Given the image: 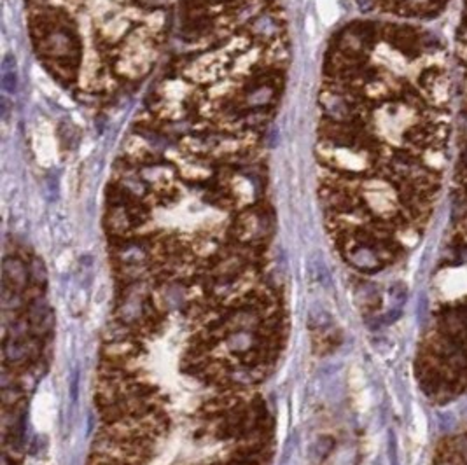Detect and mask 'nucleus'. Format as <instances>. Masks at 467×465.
<instances>
[{
	"instance_id": "1",
	"label": "nucleus",
	"mask_w": 467,
	"mask_h": 465,
	"mask_svg": "<svg viewBox=\"0 0 467 465\" xmlns=\"http://www.w3.org/2000/svg\"><path fill=\"white\" fill-rule=\"evenodd\" d=\"M34 39L41 56L47 65H65L77 69L81 60V42L76 28L65 19L63 13H44L34 21Z\"/></svg>"
},
{
	"instance_id": "4",
	"label": "nucleus",
	"mask_w": 467,
	"mask_h": 465,
	"mask_svg": "<svg viewBox=\"0 0 467 465\" xmlns=\"http://www.w3.org/2000/svg\"><path fill=\"white\" fill-rule=\"evenodd\" d=\"M280 31H282L280 19L273 13H263L252 18L248 23V37L256 42H261V44L276 41Z\"/></svg>"
},
{
	"instance_id": "5",
	"label": "nucleus",
	"mask_w": 467,
	"mask_h": 465,
	"mask_svg": "<svg viewBox=\"0 0 467 465\" xmlns=\"http://www.w3.org/2000/svg\"><path fill=\"white\" fill-rule=\"evenodd\" d=\"M2 88L6 93L14 94L18 89V74H16V61L11 54H7L2 61Z\"/></svg>"
},
{
	"instance_id": "7",
	"label": "nucleus",
	"mask_w": 467,
	"mask_h": 465,
	"mask_svg": "<svg viewBox=\"0 0 467 465\" xmlns=\"http://www.w3.org/2000/svg\"><path fill=\"white\" fill-rule=\"evenodd\" d=\"M117 2H122V0H117Z\"/></svg>"
},
{
	"instance_id": "2",
	"label": "nucleus",
	"mask_w": 467,
	"mask_h": 465,
	"mask_svg": "<svg viewBox=\"0 0 467 465\" xmlns=\"http://www.w3.org/2000/svg\"><path fill=\"white\" fill-rule=\"evenodd\" d=\"M273 233V212L264 202L241 208L228 224V238L241 245L266 250Z\"/></svg>"
},
{
	"instance_id": "6",
	"label": "nucleus",
	"mask_w": 467,
	"mask_h": 465,
	"mask_svg": "<svg viewBox=\"0 0 467 465\" xmlns=\"http://www.w3.org/2000/svg\"><path fill=\"white\" fill-rule=\"evenodd\" d=\"M166 4V0H137V6L144 11H158L160 7H163Z\"/></svg>"
},
{
	"instance_id": "3",
	"label": "nucleus",
	"mask_w": 467,
	"mask_h": 465,
	"mask_svg": "<svg viewBox=\"0 0 467 465\" xmlns=\"http://www.w3.org/2000/svg\"><path fill=\"white\" fill-rule=\"evenodd\" d=\"M278 76L263 74L252 79L243 86L241 91V104L238 105L243 112H263L270 109L278 98Z\"/></svg>"
}]
</instances>
